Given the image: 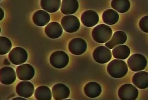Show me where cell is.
I'll list each match as a JSON object with an SVG mask.
<instances>
[{
	"instance_id": "obj_13",
	"label": "cell",
	"mask_w": 148,
	"mask_h": 100,
	"mask_svg": "<svg viewBox=\"0 0 148 100\" xmlns=\"http://www.w3.org/2000/svg\"><path fill=\"white\" fill-rule=\"evenodd\" d=\"M81 20L84 26L91 27L95 26L98 23L99 16L96 12L92 10H88L82 14Z\"/></svg>"
},
{
	"instance_id": "obj_29",
	"label": "cell",
	"mask_w": 148,
	"mask_h": 100,
	"mask_svg": "<svg viewBox=\"0 0 148 100\" xmlns=\"http://www.w3.org/2000/svg\"><path fill=\"white\" fill-rule=\"evenodd\" d=\"M3 64L5 66H9L10 64V62L7 59H5L3 61Z\"/></svg>"
},
{
	"instance_id": "obj_30",
	"label": "cell",
	"mask_w": 148,
	"mask_h": 100,
	"mask_svg": "<svg viewBox=\"0 0 148 100\" xmlns=\"http://www.w3.org/2000/svg\"><path fill=\"white\" fill-rule=\"evenodd\" d=\"M13 100H27L25 98H22V97H17V98H15L13 99H12Z\"/></svg>"
},
{
	"instance_id": "obj_22",
	"label": "cell",
	"mask_w": 148,
	"mask_h": 100,
	"mask_svg": "<svg viewBox=\"0 0 148 100\" xmlns=\"http://www.w3.org/2000/svg\"><path fill=\"white\" fill-rule=\"evenodd\" d=\"M130 48L124 45L117 46L112 50L113 56L117 59H126L130 56Z\"/></svg>"
},
{
	"instance_id": "obj_27",
	"label": "cell",
	"mask_w": 148,
	"mask_h": 100,
	"mask_svg": "<svg viewBox=\"0 0 148 100\" xmlns=\"http://www.w3.org/2000/svg\"><path fill=\"white\" fill-rule=\"evenodd\" d=\"M147 16H144L142 18L140 21L139 26L141 30L144 32H148Z\"/></svg>"
},
{
	"instance_id": "obj_18",
	"label": "cell",
	"mask_w": 148,
	"mask_h": 100,
	"mask_svg": "<svg viewBox=\"0 0 148 100\" xmlns=\"http://www.w3.org/2000/svg\"><path fill=\"white\" fill-rule=\"evenodd\" d=\"M102 90L100 85L96 82H91L87 84L84 88L85 95L91 98L98 97L101 95Z\"/></svg>"
},
{
	"instance_id": "obj_25",
	"label": "cell",
	"mask_w": 148,
	"mask_h": 100,
	"mask_svg": "<svg viewBox=\"0 0 148 100\" xmlns=\"http://www.w3.org/2000/svg\"><path fill=\"white\" fill-rule=\"evenodd\" d=\"M111 5L117 12L124 13L130 9V3L128 0H113L112 1Z\"/></svg>"
},
{
	"instance_id": "obj_26",
	"label": "cell",
	"mask_w": 148,
	"mask_h": 100,
	"mask_svg": "<svg viewBox=\"0 0 148 100\" xmlns=\"http://www.w3.org/2000/svg\"><path fill=\"white\" fill-rule=\"evenodd\" d=\"M0 54L5 55L11 50L12 47L11 41L5 36L0 37Z\"/></svg>"
},
{
	"instance_id": "obj_9",
	"label": "cell",
	"mask_w": 148,
	"mask_h": 100,
	"mask_svg": "<svg viewBox=\"0 0 148 100\" xmlns=\"http://www.w3.org/2000/svg\"><path fill=\"white\" fill-rule=\"evenodd\" d=\"M35 73L34 69L30 64H22L19 66L16 69L17 77L21 81L30 80L33 78Z\"/></svg>"
},
{
	"instance_id": "obj_15",
	"label": "cell",
	"mask_w": 148,
	"mask_h": 100,
	"mask_svg": "<svg viewBox=\"0 0 148 100\" xmlns=\"http://www.w3.org/2000/svg\"><path fill=\"white\" fill-rule=\"evenodd\" d=\"M47 36L50 38H58L63 34V30L60 25L57 22H50L45 29Z\"/></svg>"
},
{
	"instance_id": "obj_5",
	"label": "cell",
	"mask_w": 148,
	"mask_h": 100,
	"mask_svg": "<svg viewBox=\"0 0 148 100\" xmlns=\"http://www.w3.org/2000/svg\"><path fill=\"white\" fill-rule=\"evenodd\" d=\"M69 58L67 54L62 51H57L51 54L50 56V64L57 69H62L68 65Z\"/></svg>"
},
{
	"instance_id": "obj_11",
	"label": "cell",
	"mask_w": 148,
	"mask_h": 100,
	"mask_svg": "<svg viewBox=\"0 0 148 100\" xmlns=\"http://www.w3.org/2000/svg\"><path fill=\"white\" fill-rule=\"evenodd\" d=\"M34 90V85L30 82L26 81L20 82L16 87V92L17 95L25 98L32 96Z\"/></svg>"
},
{
	"instance_id": "obj_8",
	"label": "cell",
	"mask_w": 148,
	"mask_h": 100,
	"mask_svg": "<svg viewBox=\"0 0 148 100\" xmlns=\"http://www.w3.org/2000/svg\"><path fill=\"white\" fill-rule=\"evenodd\" d=\"M94 60L100 64H105L111 60V51L104 46H99L94 50L92 53Z\"/></svg>"
},
{
	"instance_id": "obj_2",
	"label": "cell",
	"mask_w": 148,
	"mask_h": 100,
	"mask_svg": "<svg viewBox=\"0 0 148 100\" xmlns=\"http://www.w3.org/2000/svg\"><path fill=\"white\" fill-rule=\"evenodd\" d=\"M112 35V30L110 26L102 24L96 26L93 29L92 36L95 41L99 43H104L109 41Z\"/></svg>"
},
{
	"instance_id": "obj_12",
	"label": "cell",
	"mask_w": 148,
	"mask_h": 100,
	"mask_svg": "<svg viewBox=\"0 0 148 100\" xmlns=\"http://www.w3.org/2000/svg\"><path fill=\"white\" fill-rule=\"evenodd\" d=\"M16 79V72L12 68L3 67L0 70V81L5 85L12 84Z\"/></svg>"
},
{
	"instance_id": "obj_24",
	"label": "cell",
	"mask_w": 148,
	"mask_h": 100,
	"mask_svg": "<svg viewBox=\"0 0 148 100\" xmlns=\"http://www.w3.org/2000/svg\"><path fill=\"white\" fill-rule=\"evenodd\" d=\"M35 97L38 100H50L52 94L50 88L45 86H40L35 90Z\"/></svg>"
},
{
	"instance_id": "obj_19",
	"label": "cell",
	"mask_w": 148,
	"mask_h": 100,
	"mask_svg": "<svg viewBox=\"0 0 148 100\" xmlns=\"http://www.w3.org/2000/svg\"><path fill=\"white\" fill-rule=\"evenodd\" d=\"M32 19L36 25L39 27H43L50 22V16L48 13L44 10H38L34 14Z\"/></svg>"
},
{
	"instance_id": "obj_3",
	"label": "cell",
	"mask_w": 148,
	"mask_h": 100,
	"mask_svg": "<svg viewBox=\"0 0 148 100\" xmlns=\"http://www.w3.org/2000/svg\"><path fill=\"white\" fill-rule=\"evenodd\" d=\"M127 63L130 69L134 72L141 71L147 65V60L145 56L139 53L132 55L128 60Z\"/></svg>"
},
{
	"instance_id": "obj_20",
	"label": "cell",
	"mask_w": 148,
	"mask_h": 100,
	"mask_svg": "<svg viewBox=\"0 0 148 100\" xmlns=\"http://www.w3.org/2000/svg\"><path fill=\"white\" fill-rule=\"evenodd\" d=\"M78 8V2L76 0H63L61 10L64 14L71 15L75 13Z\"/></svg>"
},
{
	"instance_id": "obj_16",
	"label": "cell",
	"mask_w": 148,
	"mask_h": 100,
	"mask_svg": "<svg viewBox=\"0 0 148 100\" xmlns=\"http://www.w3.org/2000/svg\"><path fill=\"white\" fill-rule=\"evenodd\" d=\"M127 40L126 34L123 31H116L110 41L107 42L105 44L106 46L110 49H112L116 46L120 44H124Z\"/></svg>"
},
{
	"instance_id": "obj_6",
	"label": "cell",
	"mask_w": 148,
	"mask_h": 100,
	"mask_svg": "<svg viewBox=\"0 0 148 100\" xmlns=\"http://www.w3.org/2000/svg\"><path fill=\"white\" fill-rule=\"evenodd\" d=\"M28 53L24 49L20 47L14 48L9 54V59L10 62L14 65H19L26 62Z\"/></svg>"
},
{
	"instance_id": "obj_28",
	"label": "cell",
	"mask_w": 148,
	"mask_h": 100,
	"mask_svg": "<svg viewBox=\"0 0 148 100\" xmlns=\"http://www.w3.org/2000/svg\"><path fill=\"white\" fill-rule=\"evenodd\" d=\"M1 17H0V21H2L3 19L4 16V11L2 8H1Z\"/></svg>"
},
{
	"instance_id": "obj_4",
	"label": "cell",
	"mask_w": 148,
	"mask_h": 100,
	"mask_svg": "<svg viewBox=\"0 0 148 100\" xmlns=\"http://www.w3.org/2000/svg\"><path fill=\"white\" fill-rule=\"evenodd\" d=\"M118 95L120 99L122 100H135L138 96V89L130 84L122 86L119 89Z\"/></svg>"
},
{
	"instance_id": "obj_17",
	"label": "cell",
	"mask_w": 148,
	"mask_h": 100,
	"mask_svg": "<svg viewBox=\"0 0 148 100\" xmlns=\"http://www.w3.org/2000/svg\"><path fill=\"white\" fill-rule=\"evenodd\" d=\"M148 74L145 71L138 72L133 76V84L140 89H145L148 87Z\"/></svg>"
},
{
	"instance_id": "obj_1",
	"label": "cell",
	"mask_w": 148,
	"mask_h": 100,
	"mask_svg": "<svg viewBox=\"0 0 148 100\" xmlns=\"http://www.w3.org/2000/svg\"><path fill=\"white\" fill-rule=\"evenodd\" d=\"M128 68L124 61L114 60L108 64L107 71L109 75L115 78H122L127 74Z\"/></svg>"
},
{
	"instance_id": "obj_23",
	"label": "cell",
	"mask_w": 148,
	"mask_h": 100,
	"mask_svg": "<svg viewBox=\"0 0 148 100\" xmlns=\"http://www.w3.org/2000/svg\"><path fill=\"white\" fill-rule=\"evenodd\" d=\"M103 22L108 25H112L117 23L119 19V15L113 9H108L103 12L102 16Z\"/></svg>"
},
{
	"instance_id": "obj_7",
	"label": "cell",
	"mask_w": 148,
	"mask_h": 100,
	"mask_svg": "<svg viewBox=\"0 0 148 100\" xmlns=\"http://www.w3.org/2000/svg\"><path fill=\"white\" fill-rule=\"evenodd\" d=\"M61 24L64 30L70 33L76 32L80 26L79 19L73 15L64 16L61 20Z\"/></svg>"
},
{
	"instance_id": "obj_10",
	"label": "cell",
	"mask_w": 148,
	"mask_h": 100,
	"mask_svg": "<svg viewBox=\"0 0 148 100\" xmlns=\"http://www.w3.org/2000/svg\"><path fill=\"white\" fill-rule=\"evenodd\" d=\"M87 49V45L84 40L77 38L71 40L69 45V49L71 53L76 55L84 53Z\"/></svg>"
},
{
	"instance_id": "obj_21",
	"label": "cell",
	"mask_w": 148,
	"mask_h": 100,
	"mask_svg": "<svg viewBox=\"0 0 148 100\" xmlns=\"http://www.w3.org/2000/svg\"><path fill=\"white\" fill-rule=\"evenodd\" d=\"M60 0H42L40 1L41 7L43 10L49 13L57 11L60 7Z\"/></svg>"
},
{
	"instance_id": "obj_14",
	"label": "cell",
	"mask_w": 148,
	"mask_h": 100,
	"mask_svg": "<svg viewBox=\"0 0 148 100\" xmlns=\"http://www.w3.org/2000/svg\"><path fill=\"white\" fill-rule=\"evenodd\" d=\"M53 97L56 100L66 99L70 95L69 88L63 84H57L52 89Z\"/></svg>"
}]
</instances>
